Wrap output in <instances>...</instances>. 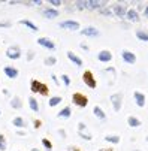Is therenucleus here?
<instances>
[{
    "instance_id": "f257e3e1",
    "label": "nucleus",
    "mask_w": 148,
    "mask_h": 151,
    "mask_svg": "<svg viewBox=\"0 0 148 151\" xmlns=\"http://www.w3.org/2000/svg\"><path fill=\"white\" fill-rule=\"evenodd\" d=\"M30 90H32V93H36V94H40V96H48L50 94L48 85L40 82L39 79H34V78L30 81Z\"/></svg>"
},
{
    "instance_id": "f03ea898",
    "label": "nucleus",
    "mask_w": 148,
    "mask_h": 151,
    "mask_svg": "<svg viewBox=\"0 0 148 151\" xmlns=\"http://www.w3.org/2000/svg\"><path fill=\"white\" fill-rule=\"evenodd\" d=\"M109 100H111V105H112V109L115 112H120L121 108H123V102H124V94L121 91L114 93V94L109 96Z\"/></svg>"
},
{
    "instance_id": "7ed1b4c3",
    "label": "nucleus",
    "mask_w": 148,
    "mask_h": 151,
    "mask_svg": "<svg viewBox=\"0 0 148 151\" xmlns=\"http://www.w3.org/2000/svg\"><path fill=\"white\" fill-rule=\"evenodd\" d=\"M82 82L85 84L88 88H91V90H94L97 87V79H96V76L93 75L91 70H84V73H82Z\"/></svg>"
},
{
    "instance_id": "20e7f679",
    "label": "nucleus",
    "mask_w": 148,
    "mask_h": 151,
    "mask_svg": "<svg viewBox=\"0 0 148 151\" xmlns=\"http://www.w3.org/2000/svg\"><path fill=\"white\" fill-rule=\"evenodd\" d=\"M72 103L76 105L78 108H85L88 105V97L81 91H76L72 94Z\"/></svg>"
},
{
    "instance_id": "39448f33",
    "label": "nucleus",
    "mask_w": 148,
    "mask_h": 151,
    "mask_svg": "<svg viewBox=\"0 0 148 151\" xmlns=\"http://www.w3.org/2000/svg\"><path fill=\"white\" fill-rule=\"evenodd\" d=\"M58 27H60V29H65V30H70V32L81 30V24L78 23L76 19H65V21H60Z\"/></svg>"
},
{
    "instance_id": "423d86ee",
    "label": "nucleus",
    "mask_w": 148,
    "mask_h": 151,
    "mask_svg": "<svg viewBox=\"0 0 148 151\" xmlns=\"http://www.w3.org/2000/svg\"><path fill=\"white\" fill-rule=\"evenodd\" d=\"M79 33L85 37H99L100 36V30L94 26H85L79 30Z\"/></svg>"
},
{
    "instance_id": "0eeeda50",
    "label": "nucleus",
    "mask_w": 148,
    "mask_h": 151,
    "mask_svg": "<svg viewBox=\"0 0 148 151\" xmlns=\"http://www.w3.org/2000/svg\"><path fill=\"white\" fill-rule=\"evenodd\" d=\"M21 55H23V51H21V48L18 45H11L6 50V57L11 60H18V58H21Z\"/></svg>"
},
{
    "instance_id": "6e6552de",
    "label": "nucleus",
    "mask_w": 148,
    "mask_h": 151,
    "mask_svg": "<svg viewBox=\"0 0 148 151\" xmlns=\"http://www.w3.org/2000/svg\"><path fill=\"white\" fill-rule=\"evenodd\" d=\"M36 42H37V45L44 47V48H47V50H50V51H54V50H55V42H54L52 39H50V37L42 36V37H37Z\"/></svg>"
},
{
    "instance_id": "1a4fd4ad",
    "label": "nucleus",
    "mask_w": 148,
    "mask_h": 151,
    "mask_svg": "<svg viewBox=\"0 0 148 151\" xmlns=\"http://www.w3.org/2000/svg\"><path fill=\"white\" fill-rule=\"evenodd\" d=\"M112 12H114V15L115 17H118V18H126V14H127V8H126V5H121V3H114L112 6Z\"/></svg>"
},
{
    "instance_id": "9d476101",
    "label": "nucleus",
    "mask_w": 148,
    "mask_h": 151,
    "mask_svg": "<svg viewBox=\"0 0 148 151\" xmlns=\"http://www.w3.org/2000/svg\"><path fill=\"white\" fill-rule=\"evenodd\" d=\"M121 58H123L124 63H127V64L136 63V54L132 52L130 50H123V51H121Z\"/></svg>"
},
{
    "instance_id": "9b49d317",
    "label": "nucleus",
    "mask_w": 148,
    "mask_h": 151,
    "mask_svg": "<svg viewBox=\"0 0 148 151\" xmlns=\"http://www.w3.org/2000/svg\"><path fill=\"white\" fill-rule=\"evenodd\" d=\"M112 52L109 51V50H102V51H99L97 52V60L99 61H102V63H109V61H112Z\"/></svg>"
},
{
    "instance_id": "f8f14e48",
    "label": "nucleus",
    "mask_w": 148,
    "mask_h": 151,
    "mask_svg": "<svg viewBox=\"0 0 148 151\" xmlns=\"http://www.w3.org/2000/svg\"><path fill=\"white\" fill-rule=\"evenodd\" d=\"M126 19L130 21V23H139V19H141L139 12H138L135 8H129L127 14H126Z\"/></svg>"
},
{
    "instance_id": "ddd939ff",
    "label": "nucleus",
    "mask_w": 148,
    "mask_h": 151,
    "mask_svg": "<svg viewBox=\"0 0 148 151\" xmlns=\"http://www.w3.org/2000/svg\"><path fill=\"white\" fill-rule=\"evenodd\" d=\"M133 99H135L136 106H139V108H144L145 103H147V96H145V93H142V91H135V93H133Z\"/></svg>"
},
{
    "instance_id": "4468645a",
    "label": "nucleus",
    "mask_w": 148,
    "mask_h": 151,
    "mask_svg": "<svg viewBox=\"0 0 148 151\" xmlns=\"http://www.w3.org/2000/svg\"><path fill=\"white\" fill-rule=\"evenodd\" d=\"M3 73H5L9 79H15V78H18L19 70H18L17 68H14V66H5V68H3Z\"/></svg>"
},
{
    "instance_id": "2eb2a0df",
    "label": "nucleus",
    "mask_w": 148,
    "mask_h": 151,
    "mask_svg": "<svg viewBox=\"0 0 148 151\" xmlns=\"http://www.w3.org/2000/svg\"><path fill=\"white\" fill-rule=\"evenodd\" d=\"M42 15H44L45 18H48V19H54V18H57L60 15V12H58V9L50 6V8H45L44 11H42Z\"/></svg>"
},
{
    "instance_id": "dca6fc26",
    "label": "nucleus",
    "mask_w": 148,
    "mask_h": 151,
    "mask_svg": "<svg viewBox=\"0 0 148 151\" xmlns=\"http://www.w3.org/2000/svg\"><path fill=\"white\" fill-rule=\"evenodd\" d=\"M68 58L75 64L76 68H81V66H82V58H81L79 55H76L73 51H68Z\"/></svg>"
},
{
    "instance_id": "f3484780",
    "label": "nucleus",
    "mask_w": 148,
    "mask_h": 151,
    "mask_svg": "<svg viewBox=\"0 0 148 151\" xmlns=\"http://www.w3.org/2000/svg\"><path fill=\"white\" fill-rule=\"evenodd\" d=\"M103 139L106 141L108 144L117 145V144H120V141H121V136H120V135H117V133H108V135H105V138H103Z\"/></svg>"
},
{
    "instance_id": "a211bd4d",
    "label": "nucleus",
    "mask_w": 148,
    "mask_h": 151,
    "mask_svg": "<svg viewBox=\"0 0 148 151\" xmlns=\"http://www.w3.org/2000/svg\"><path fill=\"white\" fill-rule=\"evenodd\" d=\"M70 115H72V108H70V106L61 108V109L57 112V117H58V118H65V120L70 118Z\"/></svg>"
},
{
    "instance_id": "6ab92c4d",
    "label": "nucleus",
    "mask_w": 148,
    "mask_h": 151,
    "mask_svg": "<svg viewBox=\"0 0 148 151\" xmlns=\"http://www.w3.org/2000/svg\"><path fill=\"white\" fill-rule=\"evenodd\" d=\"M141 120L136 117V115H129L127 117V126L129 127H132V129H138V127H141Z\"/></svg>"
},
{
    "instance_id": "aec40b11",
    "label": "nucleus",
    "mask_w": 148,
    "mask_h": 151,
    "mask_svg": "<svg viewBox=\"0 0 148 151\" xmlns=\"http://www.w3.org/2000/svg\"><path fill=\"white\" fill-rule=\"evenodd\" d=\"M12 126L14 127H17V129H26L27 127V123H26V120L23 118V117H15V118H12Z\"/></svg>"
},
{
    "instance_id": "412c9836",
    "label": "nucleus",
    "mask_w": 148,
    "mask_h": 151,
    "mask_svg": "<svg viewBox=\"0 0 148 151\" xmlns=\"http://www.w3.org/2000/svg\"><path fill=\"white\" fill-rule=\"evenodd\" d=\"M9 103H11V108H14V109H21V108H23V99H21L19 96L11 97Z\"/></svg>"
},
{
    "instance_id": "4be33fe9",
    "label": "nucleus",
    "mask_w": 148,
    "mask_h": 151,
    "mask_svg": "<svg viewBox=\"0 0 148 151\" xmlns=\"http://www.w3.org/2000/svg\"><path fill=\"white\" fill-rule=\"evenodd\" d=\"M93 114H94V117L99 118V120H105V118H106V112H105L99 105H94V106H93Z\"/></svg>"
},
{
    "instance_id": "5701e85b",
    "label": "nucleus",
    "mask_w": 148,
    "mask_h": 151,
    "mask_svg": "<svg viewBox=\"0 0 148 151\" xmlns=\"http://www.w3.org/2000/svg\"><path fill=\"white\" fill-rule=\"evenodd\" d=\"M19 24L24 26V27H27V29L32 30V32H37V30H39V27L33 23V21H30V19H19Z\"/></svg>"
},
{
    "instance_id": "b1692460",
    "label": "nucleus",
    "mask_w": 148,
    "mask_h": 151,
    "mask_svg": "<svg viewBox=\"0 0 148 151\" xmlns=\"http://www.w3.org/2000/svg\"><path fill=\"white\" fill-rule=\"evenodd\" d=\"M103 6H106V5H105V2H100V0H88V9H97V11H100Z\"/></svg>"
},
{
    "instance_id": "393cba45",
    "label": "nucleus",
    "mask_w": 148,
    "mask_h": 151,
    "mask_svg": "<svg viewBox=\"0 0 148 151\" xmlns=\"http://www.w3.org/2000/svg\"><path fill=\"white\" fill-rule=\"evenodd\" d=\"M135 35H136V37H138L139 40L148 42V30H145V29H138V30L135 32Z\"/></svg>"
},
{
    "instance_id": "a878e982",
    "label": "nucleus",
    "mask_w": 148,
    "mask_h": 151,
    "mask_svg": "<svg viewBox=\"0 0 148 151\" xmlns=\"http://www.w3.org/2000/svg\"><path fill=\"white\" fill-rule=\"evenodd\" d=\"M29 108L33 112H39V102L36 100V97H33V96L29 97Z\"/></svg>"
},
{
    "instance_id": "bb28decb",
    "label": "nucleus",
    "mask_w": 148,
    "mask_h": 151,
    "mask_svg": "<svg viewBox=\"0 0 148 151\" xmlns=\"http://www.w3.org/2000/svg\"><path fill=\"white\" fill-rule=\"evenodd\" d=\"M61 102H63V97H61V96H52V97L48 100V106H50V108H55V106H58Z\"/></svg>"
},
{
    "instance_id": "cd10ccee",
    "label": "nucleus",
    "mask_w": 148,
    "mask_h": 151,
    "mask_svg": "<svg viewBox=\"0 0 148 151\" xmlns=\"http://www.w3.org/2000/svg\"><path fill=\"white\" fill-rule=\"evenodd\" d=\"M44 64H45V66H54V64H57V57H55V55H48V57H45Z\"/></svg>"
},
{
    "instance_id": "c85d7f7f",
    "label": "nucleus",
    "mask_w": 148,
    "mask_h": 151,
    "mask_svg": "<svg viewBox=\"0 0 148 151\" xmlns=\"http://www.w3.org/2000/svg\"><path fill=\"white\" fill-rule=\"evenodd\" d=\"M75 8L76 9H88V0H76Z\"/></svg>"
},
{
    "instance_id": "c756f323",
    "label": "nucleus",
    "mask_w": 148,
    "mask_h": 151,
    "mask_svg": "<svg viewBox=\"0 0 148 151\" xmlns=\"http://www.w3.org/2000/svg\"><path fill=\"white\" fill-rule=\"evenodd\" d=\"M42 147L45 148V151H52V142L48 139V138H42Z\"/></svg>"
},
{
    "instance_id": "7c9ffc66",
    "label": "nucleus",
    "mask_w": 148,
    "mask_h": 151,
    "mask_svg": "<svg viewBox=\"0 0 148 151\" xmlns=\"http://www.w3.org/2000/svg\"><path fill=\"white\" fill-rule=\"evenodd\" d=\"M99 12H100V15H103V17H112V14H114V12H112V8H108V6H103Z\"/></svg>"
},
{
    "instance_id": "2f4dec72",
    "label": "nucleus",
    "mask_w": 148,
    "mask_h": 151,
    "mask_svg": "<svg viewBox=\"0 0 148 151\" xmlns=\"http://www.w3.org/2000/svg\"><path fill=\"white\" fill-rule=\"evenodd\" d=\"M8 148V142H6V138L3 133H0V151H6Z\"/></svg>"
},
{
    "instance_id": "473e14b6",
    "label": "nucleus",
    "mask_w": 148,
    "mask_h": 151,
    "mask_svg": "<svg viewBox=\"0 0 148 151\" xmlns=\"http://www.w3.org/2000/svg\"><path fill=\"white\" fill-rule=\"evenodd\" d=\"M79 135V138L82 139V141H93V135L90 133V132H81V133H78Z\"/></svg>"
},
{
    "instance_id": "72a5a7b5",
    "label": "nucleus",
    "mask_w": 148,
    "mask_h": 151,
    "mask_svg": "<svg viewBox=\"0 0 148 151\" xmlns=\"http://www.w3.org/2000/svg\"><path fill=\"white\" fill-rule=\"evenodd\" d=\"M61 82L65 84V87H69V85L72 84V79H70V76H69V75L63 73V75H61Z\"/></svg>"
},
{
    "instance_id": "f704fd0d",
    "label": "nucleus",
    "mask_w": 148,
    "mask_h": 151,
    "mask_svg": "<svg viewBox=\"0 0 148 151\" xmlns=\"http://www.w3.org/2000/svg\"><path fill=\"white\" fill-rule=\"evenodd\" d=\"M48 3L51 5V8H55V9H57V8H60L61 5H65V3L61 2V0H50Z\"/></svg>"
},
{
    "instance_id": "c9c22d12",
    "label": "nucleus",
    "mask_w": 148,
    "mask_h": 151,
    "mask_svg": "<svg viewBox=\"0 0 148 151\" xmlns=\"http://www.w3.org/2000/svg\"><path fill=\"white\" fill-rule=\"evenodd\" d=\"M87 130V124L85 123H78V133H81V132H85Z\"/></svg>"
},
{
    "instance_id": "e433bc0d",
    "label": "nucleus",
    "mask_w": 148,
    "mask_h": 151,
    "mask_svg": "<svg viewBox=\"0 0 148 151\" xmlns=\"http://www.w3.org/2000/svg\"><path fill=\"white\" fill-rule=\"evenodd\" d=\"M11 26H12L11 21H0V27L2 29H9Z\"/></svg>"
},
{
    "instance_id": "4c0bfd02",
    "label": "nucleus",
    "mask_w": 148,
    "mask_h": 151,
    "mask_svg": "<svg viewBox=\"0 0 148 151\" xmlns=\"http://www.w3.org/2000/svg\"><path fill=\"white\" fill-rule=\"evenodd\" d=\"M40 126H42V121H40V120H37V118L33 120V127H34V129H40Z\"/></svg>"
},
{
    "instance_id": "58836bf2",
    "label": "nucleus",
    "mask_w": 148,
    "mask_h": 151,
    "mask_svg": "<svg viewBox=\"0 0 148 151\" xmlns=\"http://www.w3.org/2000/svg\"><path fill=\"white\" fill-rule=\"evenodd\" d=\"M68 151H82V150L78 148V147H75V145H69L68 147Z\"/></svg>"
},
{
    "instance_id": "ea45409f",
    "label": "nucleus",
    "mask_w": 148,
    "mask_h": 151,
    "mask_svg": "<svg viewBox=\"0 0 148 151\" xmlns=\"http://www.w3.org/2000/svg\"><path fill=\"white\" fill-rule=\"evenodd\" d=\"M51 79L54 81V84H55V85H60V81H58L57 75H54V73H52V75H51Z\"/></svg>"
},
{
    "instance_id": "a19ab883",
    "label": "nucleus",
    "mask_w": 148,
    "mask_h": 151,
    "mask_svg": "<svg viewBox=\"0 0 148 151\" xmlns=\"http://www.w3.org/2000/svg\"><path fill=\"white\" fill-rule=\"evenodd\" d=\"M58 135H60L61 138H66L68 133H66V130H63V129H58Z\"/></svg>"
},
{
    "instance_id": "79ce46f5",
    "label": "nucleus",
    "mask_w": 148,
    "mask_h": 151,
    "mask_svg": "<svg viewBox=\"0 0 148 151\" xmlns=\"http://www.w3.org/2000/svg\"><path fill=\"white\" fill-rule=\"evenodd\" d=\"M81 48H82V50H85V51H88V50H90V47L85 44V42H81Z\"/></svg>"
},
{
    "instance_id": "37998d69",
    "label": "nucleus",
    "mask_w": 148,
    "mask_h": 151,
    "mask_svg": "<svg viewBox=\"0 0 148 151\" xmlns=\"http://www.w3.org/2000/svg\"><path fill=\"white\" fill-rule=\"evenodd\" d=\"M33 57H34V52H33V51H29V54H27V60L30 61V60H33Z\"/></svg>"
},
{
    "instance_id": "c03bdc74",
    "label": "nucleus",
    "mask_w": 148,
    "mask_h": 151,
    "mask_svg": "<svg viewBox=\"0 0 148 151\" xmlns=\"http://www.w3.org/2000/svg\"><path fill=\"white\" fill-rule=\"evenodd\" d=\"M144 17L148 18V5H145V8H144Z\"/></svg>"
},
{
    "instance_id": "a18cd8bd",
    "label": "nucleus",
    "mask_w": 148,
    "mask_h": 151,
    "mask_svg": "<svg viewBox=\"0 0 148 151\" xmlns=\"http://www.w3.org/2000/svg\"><path fill=\"white\" fill-rule=\"evenodd\" d=\"M32 5H42V0H33V2H32Z\"/></svg>"
},
{
    "instance_id": "49530a36",
    "label": "nucleus",
    "mask_w": 148,
    "mask_h": 151,
    "mask_svg": "<svg viewBox=\"0 0 148 151\" xmlns=\"http://www.w3.org/2000/svg\"><path fill=\"white\" fill-rule=\"evenodd\" d=\"M17 135H19V136H26V132H23V130H17Z\"/></svg>"
},
{
    "instance_id": "de8ad7c7",
    "label": "nucleus",
    "mask_w": 148,
    "mask_h": 151,
    "mask_svg": "<svg viewBox=\"0 0 148 151\" xmlns=\"http://www.w3.org/2000/svg\"><path fill=\"white\" fill-rule=\"evenodd\" d=\"M99 151H114V148H100Z\"/></svg>"
},
{
    "instance_id": "09e8293b",
    "label": "nucleus",
    "mask_w": 148,
    "mask_h": 151,
    "mask_svg": "<svg viewBox=\"0 0 148 151\" xmlns=\"http://www.w3.org/2000/svg\"><path fill=\"white\" fill-rule=\"evenodd\" d=\"M106 72H112V73H115V69H114V68H106Z\"/></svg>"
},
{
    "instance_id": "8fccbe9b",
    "label": "nucleus",
    "mask_w": 148,
    "mask_h": 151,
    "mask_svg": "<svg viewBox=\"0 0 148 151\" xmlns=\"http://www.w3.org/2000/svg\"><path fill=\"white\" fill-rule=\"evenodd\" d=\"M2 93H3V94H5V96H9V91H8V90H5V88H3V90H2Z\"/></svg>"
},
{
    "instance_id": "3c124183",
    "label": "nucleus",
    "mask_w": 148,
    "mask_h": 151,
    "mask_svg": "<svg viewBox=\"0 0 148 151\" xmlns=\"http://www.w3.org/2000/svg\"><path fill=\"white\" fill-rule=\"evenodd\" d=\"M32 151H40V150H37V148H32Z\"/></svg>"
},
{
    "instance_id": "603ef678",
    "label": "nucleus",
    "mask_w": 148,
    "mask_h": 151,
    "mask_svg": "<svg viewBox=\"0 0 148 151\" xmlns=\"http://www.w3.org/2000/svg\"><path fill=\"white\" fill-rule=\"evenodd\" d=\"M145 142H147V144H148V135H147V136H145Z\"/></svg>"
},
{
    "instance_id": "864d4df0",
    "label": "nucleus",
    "mask_w": 148,
    "mask_h": 151,
    "mask_svg": "<svg viewBox=\"0 0 148 151\" xmlns=\"http://www.w3.org/2000/svg\"><path fill=\"white\" fill-rule=\"evenodd\" d=\"M132 151H141V150H132Z\"/></svg>"
},
{
    "instance_id": "5fc2aeb1",
    "label": "nucleus",
    "mask_w": 148,
    "mask_h": 151,
    "mask_svg": "<svg viewBox=\"0 0 148 151\" xmlns=\"http://www.w3.org/2000/svg\"><path fill=\"white\" fill-rule=\"evenodd\" d=\"M0 115H2V111H0Z\"/></svg>"
}]
</instances>
